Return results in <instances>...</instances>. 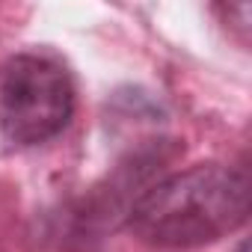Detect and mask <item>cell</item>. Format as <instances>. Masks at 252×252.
<instances>
[{
    "label": "cell",
    "mask_w": 252,
    "mask_h": 252,
    "mask_svg": "<svg viewBox=\"0 0 252 252\" xmlns=\"http://www.w3.org/2000/svg\"><path fill=\"white\" fill-rule=\"evenodd\" d=\"M249 220V169L196 163L143 190L128 208V231L149 246L193 249Z\"/></svg>",
    "instance_id": "cell-1"
},
{
    "label": "cell",
    "mask_w": 252,
    "mask_h": 252,
    "mask_svg": "<svg viewBox=\"0 0 252 252\" xmlns=\"http://www.w3.org/2000/svg\"><path fill=\"white\" fill-rule=\"evenodd\" d=\"M237 252H249V246H246V243H240V246H237Z\"/></svg>",
    "instance_id": "cell-3"
},
{
    "label": "cell",
    "mask_w": 252,
    "mask_h": 252,
    "mask_svg": "<svg viewBox=\"0 0 252 252\" xmlns=\"http://www.w3.org/2000/svg\"><path fill=\"white\" fill-rule=\"evenodd\" d=\"M77 107L71 71L51 54L24 51L0 65V134L30 149L60 137Z\"/></svg>",
    "instance_id": "cell-2"
}]
</instances>
